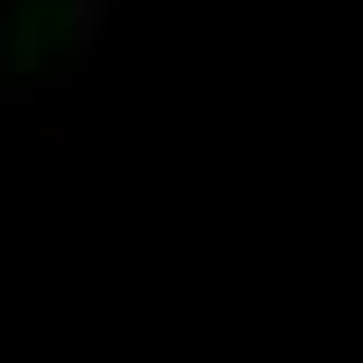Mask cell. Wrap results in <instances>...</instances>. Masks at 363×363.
Instances as JSON below:
<instances>
[{"label":"cell","instance_id":"1","mask_svg":"<svg viewBox=\"0 0 363 363\" xmlns=\"http://www.w3.org/2000/svg\"><path fill=\"white\" fill-rule=\"evenodd\" d=\"M64 18H73V45H100V28H109V0H64Z\"/></svg>","mask_w":363,"mask_h":363}]
</instances>
